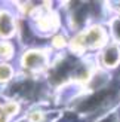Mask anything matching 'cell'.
I'll use <instances>...</instances> for the list:
<instances>
[{"label":"cell","instance_id":"cell-2","mask_svg":"<svg viewBox=\"0 0 120 122\" xmlns=\"http://www.w3.org/2000/svg\"><path fill=\"white\" fill-rule=\"evenodd\" d=\"M46 61H47L46 54H45L43 51H40V49L27 51V52L22 55V58H21L22 67H24L27 71H31V73L40 71V70L46 66Z\"/></svg>","mask_w":120,"mask_h":122},{"label":"cell","instance_id":"cell-7","mask_svg":"<svg viewBox=\"0 0 120 122\" xmlns=\"http://www.w3.org/2000/svg\"><path fill=\"white\" fill-rule=\"evenodd\" d=\"M111 34L117 43H120V18L111 21Z\"/></svg>","mask_w":120,"mask_h":122},{"label":"cell","instance_id":"cell-3","mask_svg":"<svg viewBox=\"0 0 120 122\" xmlns=\"http://www.w3.org/2000/svg\"><path fill=\"white\" fill-rule=\"evenodd\" d=\"M99 61H101V66L105 67V69H114L120 63V46L117 43L107 45L101 52Z\"/></svg>","mask_w":120,"mask_h":122},{"label":"cell","instance_id":"cell-1","mask_svg":"<svg viewBox=\"0 0 120 122\" xmlns=\"http://www.w3.org/2000/svg\"><path fill=\"white\" fill-rule=\"evenodd\" d=\"M107 33L101 25H92L88 30L77 34L74 40L71 42V48L76 51H85V49H95L99 48L101 45L105 43Z\"/></svg>","mask_w":120,"mask_h":122},{"label":"cell","instance_id":"cell-5","mask_svg":"<svg viewBox=\"0 0 120 122\" xmlns=\"http://www.w3.org/2000/svg\"><path fill=\"white\" fill-rule=\"evenodd\" d=\"M12 76H14V69H12V66L6 64V63L0 64V83L9 82L12 79Z\"/></svg>","mask_w":120,"mask_h":122},{"label":"cell","instance_id":"cell-8","mask_svg":"<svg viewBox=\"0 0 120 122\" xmlns=\"http://www.w3.org/2000/svg\"><path fill=\"white\" fill-rule=\"evenodd\" d=\"M10 118L8 110H6V106H0V122H6V119Z\"/></svg>","mask_w":120,"mask_h":122},{"label":"cell","instance_id":"cell-4","mask_svg":"<svg viewBox=\"0 0 120 122\" xmlns=\"http://www.w3.org/2000/svg\"><path fill=\"white\" fill-rule=\"evenodd\" d=\"M15 20L14 15L9 12H0V37L2 39H9L15 33Z\"/></svg>","mask_w":120,"mask_h":122},{"label":"cell","instance_id":"cell-6","mask_svg":"<svg viewBox=\"0 0 120 122\" xmlns=\"http://www.w3.org/2000/svg\"><path fill=\"white\" fill-rule=\"evenodd\" d=\"M12 54H14V46L6 40L0 42V57L9 58V57H12Z\"/></svg>","mask_w":120,"mask_h":122}]
</instances>
